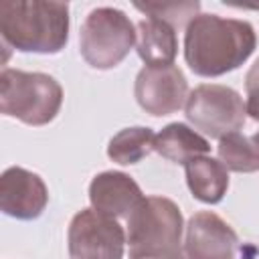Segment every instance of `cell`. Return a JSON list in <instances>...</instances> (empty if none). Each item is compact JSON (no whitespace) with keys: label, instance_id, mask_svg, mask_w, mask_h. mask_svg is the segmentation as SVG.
<instances>
[{"label":"cell","instance_id":"15","mask_svg":"<svg viewBox=\"0 0 259 259\" xmlns=\"http://www.w3.org/2000/svg\"><path fill=\"white\" fill-rule=\"evenodd\" d=\"M154 140H156V134L150 127H144V125L123 127L109 140L107 156L109 160L121 166L138 164L150 152H154Z\"/></svg>","mask_w":259,"mask_h":259},{"label":"cell","instance_id":"1","mask_svg":"<svg viewBox=\"0 0 259 259\" xmlns=\"http://www.w3.org/2000/svg\"><path fill=\"white\" fill-rule=\"evenodd\" d=\"M255 47L251 22L219 14H196L184 32V59L198 77H221L239 69Z\"/></svg>","mask_w":259,"mask_h":259},{"label":"cell","instance_id":"8","mask_svg":"<svg viewBox=\"0 0 259 259\" xmlns=\"http://www.w3.org/2000/svg\"><path fill=\"white\" fill-rule=\"evenodd\" d=\"M134 95L138 105L154 115H170L186 105L188 99V83L184 73L176 65L164 67H144L136 75Z\"/></svg>","mask_w":259,"mask_h":259},{"label":"cell","instance_id":"20","mask_svg":"<svg viewBox=\"0 0 259 259\" xmlns=\"http://www.w3.org/2000/svg\"><path fill=\"white\" fill-rule=\"evenodd\" d=\"M170 259H186V255H184V253H180V255H176V257H170Z\"/></svg>","mask_w":259,"mask_h":259},{"label":"cell","instance_id":"19","mask_svg":"<svg viewBox=\"0 0 259 259\" xmlns=\"http://www.w3.org/2000/svg\"><path fill=\"white\" fill-rule=\"evenodd\" d=\"M251 140H253L255 150H257V156H259V132H257V134H253V136H251Z\"/></svg>","mask_w":259,"mask_h":259},{"label":"cell","instance_id":"11","mask_svg":"<svg viewBox=\"0 0 259 259\" xmlns=\"http://www.w3.org/2000/svg\"><path fill=\"white\" fill-rule=\"evenodd\" d=\"M144 198L138 182L117 170H105L93 176L89 184V202L97 212L111 219H127Z\"/></svg>","mask_w":259,"mask_h":259},{"label":"cell","instance_id":"10","mask_svg":"<svg viewBox=\"0 0 259 259\" xmlns=\"http://www.w3.org/2000/svg\"><path fill=\"white\" fill-rule=\"evenodd\" d=\"M49 202L45 180L20 166H10L0 178V208L18 221H32L42 214Z\"/></svg>","mask_w":259,"mask_h":259},{"label":"cell","instance_id":"6","mask_svg":"<svg viewBox=\"0 0 259 259\" xmlns=\"http://www.w3.org/2000/svg\"><path fill=\"white\" fill-rule=\"evenodd\" d=\"M184 113L196 130L217 140L239 132L247 119V107L241 93L217 83H204L192 89Z\"/></svg>","mask_w":259,"mask_h":259},{"label":"cell","instance_id":"4","mask_svg":"<svg viewBox=\"0 0 259 259\" xmlns=\"http://www.w3.org/2000/svg\"><path fill=\"white\" fill-rule=\"evenodd\" d=\"M63 105L61 83L47 73L4 69L0 73V111L26 125L51 123Z\"/></svg>","mask_w":259,"mask_h":259},{"label":"cell","instance_id":"14","mask_svg":"<svg viewBox=\"0 0 259 259\" xmlns=\"http://www.w3.org/2000/svg\"><path fill=\"white\" fill-rule=\"evenodd\" d=\"M208 150V140L180 121L164 125L154 140V152L174 164H186L198 156H206Z\"/></svg>","mask_w":259,"mask_h":259},{"label":"cell","instance_id":"17","mask_svg":"<svg viewBox=\"0 0 259 259\" xmlns=\"http://www.w3.org/2000/svg\"><path fill=\"white\" fill-rule=\"evenodd\" d=\"M140 12H144L148 18H158L168 22L174 28L188 26V22L198 14L200 4L198 2H136L134 4Z\"/></svg>","mask_w":259,"mask_h":259},{"label":"cell","instance_id":"5","mask_svg":"<svg viewBox=\"0 0 259 259\" xmlns=\"http://www.w3.org/2000/svg\"><path fill=\"white\" fill-rule=\"evenodd\" d=\"M138 38L130 16L111 6L93 8L79 30V51L93 69L107 71L117 67L134 49Z\"/></svg>","mask_w":259,"mask_h":259},{"label":"cell","instance_id":"7","mask_svg":"<svg viewBox=\"0 0 259 259\" xmlns=\"http://www.w3.org/2000/svg\"><path fill=\"white\" fill-rule=\"evenodd\" d=\"M67 247L71 259H123L125 231L115 219L83 208L69 223Z\"/></svg>","mask_w":259,"mask_h":259},{"label":"cell","instance_id":"12","mask_svg":"<svg viewBox=\"0 0 259 259\" xmlns=\"http://www.w3.org/2000/svg\"><path fill=\"white\" fill-rule=\"evenodd\" d=\"M136 51L146 67L174 65L178 53L176 28L158 18H144L136 26Z\"/></svg>","mask_w":259,"mask_h":259},{"label":"cell","instance_id":"2","mask_svg":"<svg viewBox=\"0 0 259 259\" xmlns=\"http://www.w3.org/2000/svg\"><path fill=\"white\" fill-rule=\"evenodd\" d=\"M69 4L49 0L0 2V34L20 53L57 55L69 40Z\"/></svg>","mask_w":259,"mask_h":259},{"label":"cell","instance_id":"16","mask_svg":"<svg viewBox=\"0 0 259 259\" xmlns=\"http://www.w3.org/2000/svg\"><path fill=\"white\" fill-rule=\"evenodd\" d=\"M217 154L223 166L231 172L249 174V172L259 170V156H257L253 140L239 132L221 138L217 146Z\"/></svg>","mask_w":259,"mask_h":259},{"label":"cell","instance_id":"9","mask_svg":"<svg viewBox=\"0 0 259 259\" xmlns=\"http://www.w3.org/2000/svg\"><path fill=\"white\" fill-rule=\"evenodd\" d=\"M239 237L233 227L210 210L194 212L184 227L186 259H237Z\"/></svg>","mask_w":259,"mask_h":259},{"label":"cell","instance_id":"13","mask_svg":"<svg viewBox=\"0 0 259 259\" xmlns=\"http://www.w3.org/2000/svg\"><path fill=\"white\" fill-rule=\"evenodd\" d=\"M186 184L192 196L204 204H217L229 190V170L221 160L198 156L184 164Z\"/></svg>","mask_w":259,"mask_h":259},{"label":"cell","instance_id":"18","mask_svg":"<svg viewBox=\"0 0 259 259\" xmlns=\"http://www.w3.org/2000/svg\"><path fill=\"white\" fill-rule=\"evenodd\" d=\"M245 91H247V99H245L247 115L259 121V59L251 65V69L245 75Z\"/></svg>","mask_w":259,"mask_h":259},{"label":"cell","instance_id":"3","mask_svg":"<svg viewBox=\"0 0 259 259\" xmlns=\"http://www.w3.org/2000/svg\"><path fill=\"white\" fill-rule=\"evenodd\" d=\"M184 221L178 204L166 196H144L125 219L130 259H170L182 253Z\"/></svg>","mask_w":259,"mask_h":259}]
</instances>
